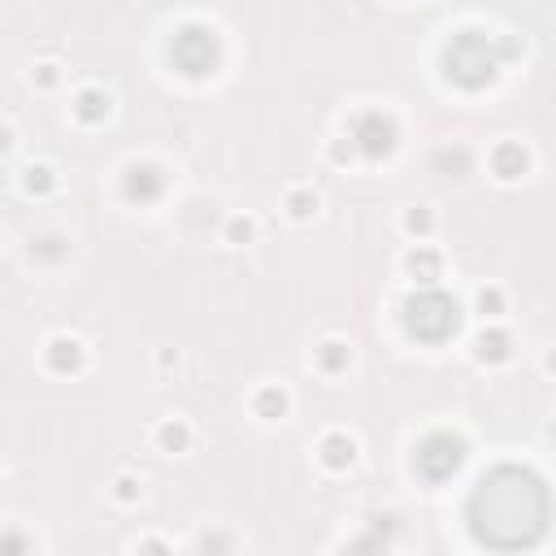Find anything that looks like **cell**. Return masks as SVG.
Masks as SVG:
<instances>
[{
  "label": "cell",
  "mask_w": 556,
  "mask_h": 556,
  "mask_svg": "<svg viewBox=\"0 0 556 556\" xmlns=\"http://www.w3.org/2000/svg\"><path fill=\"white\" fill-rule=\"evenodd\" d=\"M430 321H439V334H447V330L456 326V304L443 300V295H421V300H413V304H408V326H413V334L430 339Z\"/></svg>",
  "instance_id": "obj_1"
},
{
  "label": "cell",
  "mask_w": 556,
  "mask_h": 556,
  "mask_svg": "<svg viewBox=\"0 0 556 556\" xmlns=\"http://www.w3.org/2000/svg\"><path fill=\"white\" fill-rule=\"evenodd\" d=\"M417 465H421V473H430V478H447L456 465H460V443L456 439H426L421 443V452H417Z\"/></svg>",
  "instance_id": "obj_2"
}]
</instances>
